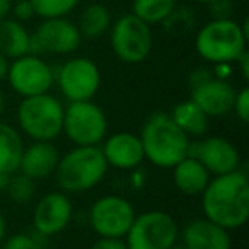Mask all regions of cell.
I'll list each match as a JSON object with an SVG mask.
<instances>
[{"instance_id": "cell-39", "label": "cell", "mask_w": 249, "mask_h": 249, "mask_svg": "<svg viewBox=\"0 0 249 249\" xmlns=\"http://www.w3.org/2000/svg\"><path fill=\"white\" fill-rule=\"evenodd\" d=\"M190 2H196V4H210V2H213V0H190Z\"/></svg>"}, {"instance_id": "cell-1", "label": "cell", "mask_w": 249, "mask_h": 249, "mask_svg": "<svg viewBox=\"0 0 249 249\" xmlns=\"http://www.w3.org/2000/svg\"><path fill=\"white\" fill-rule=\"evenodd\" d=\"M205 218L234 231L249 218V178L242 169L215 176L201 193Z\"/></svg>"}, {"instance_id": "cell-22", "label": "cell", "mask_w": 249, "mask_h": 249, "mask_svg": "<svg viewBox=\"0 0 249 249\" xmlns=\"http://www.w3.org/2000/svg\"><path fill=\"white\" fill-rule=\"evenodd\" d=\"M22 150L24 143L18 130L0 121V173H16L19 169Z\"/></svg>"}, {"instance_id": "cell-31", "label": "cell", "mask_w": 249, "mask_h": 249, "mask_svg": "<svg viewBox=\"0 0 249 249\" xmlns=\"http://www.w3.org/2000/svg\"><path fill=\"white\" fill-rule=\"evenodd\" d=\"M213 19H231L232 14V2L231 0H213L208 4Z\"/></svg>"}, {"instance_id": "cell-40", "label": "cell", "mask_w": 249, "mask_h": 249, "mask_svg": "<svg viewBox=\"0 0 249 249\" xmlns=\"http://www.w3.org/2000/svg\"><path fill=\"white\" fill-rule=\"evenodd\" d=\"M169 249H186V248H184L183 244H178V242H176V244H174V246H171Z\"/></svg>"}, {"instance_id": "cell-15", "label": "cell", "mask_w": 249, "mask_h": 249, "mask_svg": "<svg viewBox=\"0 0 249 249\" xmlns=\"http://www.w3.org/2000/svg\"><path fill=\"white\" fill-rule=\"evenodd\" d=\"M73 215V207L70 198L63 191H52L45 195L36 203L33 213L36 234L41 237H52L67 229Z\"/></svg>"}, {"instance_id": "cell-3", "label": "cell", "mask_w": 249, "mask_h": 249, "mask_svg": "<svg viewBox=\"0 0 249 249\" xmlns=\"http://www.w3.org/2000/svg\"><path fill=\"white\" fill-rule=\"evenodd\" d=\"M248 26L249 21L244 19L239 24L234 19H212L195 38L196 53L208 63H234L248 46Z\"/></svg>"}, {"instance_id": "cell-25", "label": "cell", "mask_w": 249, "mask_h": 249, "mask_svg": "<svg viewBox=\"0 0 249 249\" xmlns=\"http://www.w3.org/2000/svg\"><path fill=\"white\" fill-rule=\"evenodd\" d=\"M160 26L164 28V31L169 33L173 36H183L188 35L191 29L196 26V16L191 12V9L188 7H174L173 12L160 22Z\"/></svg>"}, {"instance_id": "cell-12", "label": "cell", "mask_w": 249, "mask_h": 249, "mask_svg": "<svg viewBox=\"0 0 249 249\" xmlns=\"http://www.w3.org/2000/svg\"><path fill=\"white\" fill-rule=\"evenodd\" d=\"M7 82L19 96L31 97L50 92L55 82V72L39 55L28 53L11 62Z\"/></svg>"}, {"instance_id": "cell-26", "label": "cell", "mask_w": 249, "mask_h": 249, "mask_svg": "<svg viewBox=\"0 0 249 249\" xmlns=\"http://www.w3.org/2000/svg\"><path fill=\"white\" fill-rule=\"evenodd\" d=\"M80 0H31L35 14L41 19L67 18Z\"/></svg>"}, {"instance_id": "cell-37", "label": "cell", "mask_w": 249, "mask_h": 249, "mask_svg": "<svg viewBox=\"0 0 249 249\" xmlns=\"http://www.w3.org/2000/svg\"><path fill=\"white\" fill-rule=\"evenodd\" d=\"M9 179H11V174H7V173H0V193H2V191H5Z\"/></svg>"}, {"instance_id": "cell-14", "label": "cell", "mask_w": 249, "mask_h": 249, "mask_svg": "<svg viewBox=\"0 0 249 249\" xmlns=\"http://www.w3.org/2000/svg\"><path fill=\"white\" fill-rule=\"evenodd\" d=\"M188 156L195 157L212 176H220L241 169V154L231 140L224 137H205L191 142Z\"/></svg>"}, {"instance_id": "cell-5", "label": "cell", "mask_w": 249, "mask_h": 249, "mask_svg": "<svg viewBox=\"0 0 249 249\" xmlns=\"http://www.w3.org/2000/svg\"><path fill=\"white\" fill-rule=\"evenodd\" d=\"M63 107L50 92L24 97L18 107L19 128L35 142H53L62 135Z\"/></svg>"}, {"instance_id": "cell-2", "label": "cell", "mask_w": 249, "mask_h": 249, "mask_svg": "<svg viewBox=\"0 0 249 249\" xmlns=\"http://www.w3.org/2000/svg\"><path fill=\"white\" fill-rule=\"evenodd\" d=\"M143 156L150 164L164 169L174 167L188 156L190 137L178 128L167 113H154L143 123L140 132Z\"/></svg>"}, {"instance_id": "cell-8", "label": "cell", "mask_w": 249, "mask_h": 249, "mask_svg": "<svg viewBox=\"0 0 249 249\" xmlns=\"http://www.w3.org/2000/svg\"><path fill=\"white\" fill-rule=\"evenodd\" d=\"M109 31L111 48L123 63H142L152 52V29L133 14L121 16Z\"/></svg>"}, {"instance_id": "cell-17", "label": "cell", "mask_w": 249, "mask_h": 249, "mask_svg": "<svg viewBox=\"0 0 249 249\" xmlns=\"http://www.w3.org/2000/svg\"><path fill=\"white\" fill-rule=\"evenodd\" d=\"M181 244L186 249H231L232 241L227 229L208 218L190 220L181 231Z\"/></svg>"}, {"instance_id": "cell-29", "label": "cell", "mask_w": 249, "mask_h": 249, "mask_svg": "<svg viewBox=\"0 0 249 249\" xmlns=\"http://www.w3.org/2000/svg\"><path fill=\"white\" fill-rule=\"evenodd\" d=\"M232 111L235 113V118L242 123H249V87H242L235 92L234 106Z\"/></svg>"}, {"instance_id": "cell-24", "label": "cell", "mask_w": 249, "mask_h": 249, "mask_svg": "<svg viewBox=\"0 0 249 249\" xmlns=\"http://www.w3.org/2000/svg\"><path fill=\"white\" fill-rule=\"evenodd\" d=\"M176 7V0H133L132 14L145 24H160Z\"/></svg>"}, {"instance_id": "cell-18", "label": "cell", "mask_w": 249, "mask_h": 249, "mask_svg": "<svg viewBox=\"0 0 249 249\" xmlns=\"http://www.w3.org/2000/svg\"><path fill=\"white\" fill-rule=\"evenodd\" d=\"M58 160L60 152L53 142H33L22 150L18 171L31 178L33 181L45 179L55 174Z\"/></svg>"}, {"instance_id": "cell-16", "label": "cell", "mask_w": 249, "mask_h": 249, "mask_svg": "<svg viewBox=\"0 0 249 249\" xmlns=\"http://www.w3.org/2000/svg\"><path fill=\"white\" fill-rule=\"evenodd\" d=\"M101 150H103V156L106 159L107 166H113L121 171L135 169L145 160L140 137L135 135V133H114V135L103 140Z\"/></svg>"}, {"instance_id": "cell-20", "label": "cell", "mask_w": 249, "mask_h": 249, "mask_svg": "<svg viewBox=\"0 0 249 249\" xmlns=\"http://www.w3.org/2000/svg\"><path fill=\"white\" fill-rule=\"evenodd\" d=\"M31 52V33L16 19L0 21V53L9 60H16Z\"/></svg>"}, {"instance_id": "cell-41", "label": "cell", "mask_w": 249, "mask_h": 249, "mask_svg": "<svg viewBox=\"0 0 249 249\" xmlns=\"http://www.w3.org/2000/svg\"><path fill=\"white\" fill-rule=\"evenodd\" d=\"M11 2H18V0H11Z\"/></svg>"}, {"instance_id": "cell-35", "label": "cell", "mask_w": 249, "mask_h": 249, "mask_svg": "<svg viewBox=\"0 0 249 249\" xmlns=\"http://www.w3.org/2000/svg\"><path fill=\"white\" fill-rule=\"evenodd\" d=\"M11 0H0V21H4L11 16Z\"/></svg>"}, {"instance_id": "cell-6", "label": "cell", "mask_w": 249, "mask_h": 249, "mask_svg": "<svg viewBox=\"0 0 249 249\" xmlns=\"http://www.w3.org/2000/svg\"><path fill=\"white\" fill-rule=\"evenodd\" d=\"M179 237V227L167 212L149 210L135 215L124 242L128 249H169Z\"/></svg>"}, {"instance_id": "cell-11", "label": "cell", "mask_w": 249, "mask_h": 249, "mask_svg": "<svg viewBox=\"0 0 249 249\" xmlns=\"http://www.w3.org/2000/svg\"><path fill=\"white\" fill-rule=\"evenodd\" d=\"M135 215V208L126 198L106 195L92 203L89 210V224L99 237L124 239Z\"/></svg>"}, {"instance_id": "cell-30", "label": "cell", "mask_w": 249, "mask_h": 249, "mask_svg": "<svg viewBox=\"0 0 249 249\" xmlns=\"http://www.w3.org/2000/svg\"><path fill=\"white\" fill-rule=\"evenodd\" d=\"M11 14L14 16L12 19L22 22V24L36 16L35 9H33L31 0H18V2H12L11 4Z\"/></svg>"}, {"instance_id": "cell-9", "label": "cell", "mask_w": 249, "mask_h": 249, "mask_svg": "<svg viewBox=\"0 0 249 249\" xmlns=\"http://www.w3.org/2000/svg\"><path fill=\"white\" fill-rule=\"evenodd\" d=\"M190 90V99L195 101L208 118H220L231 113L237 92L229 80L218 79L207 69L191 72Z\"/></svg>"}, {"instance_id": "cell-13", "label": "cell", "mask_w": 249, "mask_h": 249, "mask_svg": "<svg viewBox=\"0 0 249 249\" xmlns=\"http://www.w3.org/2000/svg\"><path fill=\"white\" fill-rule=\"evenodd\" d=\"M82 43V36L77 24L67 18L43 19L41 24L31 33L33 55L52 53V55H70Z\"/></svg>"}, {"instance_id": "cell-32", "label": "cell", "mask_w": 249, "mask_h": 249, "mask_svg": "<svg viewBox=\"0 0 249 249\" xmlns=\"http://www.w3.org/2000/svg\"><path fill=\"white\" fill-rule=\"evenodd\" d=\"M90 249H128L123 237H99Z\"/></svg>"}, {"instance_id": "cell-28", "label": "cell", "mask_w": 249, "mask_h": 249, "mask_svg": "<svg viewBox=\"0 0 249 249\" xmlns=\"http://www.w3.org/2000/svg\"><path fill=\"white\" fill-rule=\"evenodd\" d=\"M41 235L39 234H28V232H19L14 234L4 242V249H43Z\"/></svg>"}, {"instance_id": "cell-34", "label": "cell", "mask_w": 249, "mask_h": 249, "mask_svg": "<svg viewBox=\"0 0 249 249\" xmlns=\"http://www.w3.org/2000/svg\"><path fill=\"white\" fill-rule=\"evenodd\" d=\"M9 65H11V62H9V58H7V56L2 55V53H0V84L4 82V80H7Z\"/></svg>"}, {"instance_id": "cell-36", "label": "cell", "mask_w": 249, "mask_h": 249, "mask_svg": "<svg viewBox=\"0 0 249 249\" xmlns=\"http://www.w3.org/2000/svg\"><path fill=\"white\" fill-rule=\"evenodd\" d=\"M5 232H7V224H5V217H4V213L0 212V244L4 242V239H5Z\"/></svg>"}, {"instance_id": "cell-33", "label": "cell", "mask_w": 249, "mask_h": 249, "mask_svg": "<svg viewBox=\"0 0 249 249\" xmlns=\"http://www.w3.org/2000/svg\"><path fill=\"white\" fill-rule=\"evenodd\" d=\"M234 63H237V65H239V70H241L242 79L248 80L249 79V53H248V50H246V52L242 53V55L239 56Z\"/></svg>"}, {"instance_id": "cell-10", "label": "cell", "mask_w": 249, "mask_h": 249, "mask_svg": "<svg viewBox=\"0 0 249 249\" xmlns=\"http://www.w3.org/2000/svg\"><path fill=\"white\" fill-rule=\"evenodd\" d=\"M55 80L69 103L90 101L101 86V72L96 62L86 56H75L63 63L55 73Z\"/></svg>"}, {"instance_id": "cell-23", "label": "cell", "mask_w": 249, "mask_h": 249, "mask_svg": "<svg viewBox=\"0 0 249 249\" xmlns=\"http://www.w3.org/2000/svg\"><path fill=\"white\" fill-rule=\"evenodd\" d=\"M79 33L82 39H97L111 28V12L103 4H90L82 11L79 19Z\"/></svg>"}, {"instance_id": "cell-27", "label": "cell", "mask_w": 249, "mask_h": 249, "mask_svg": "<svg viewBox=\"0 0 249 249\" xmlns=\"http://www.w3.org/2000/svg\"><path fill=\"white\" fill-rule=\"evenodd\" d=\"M36 191V181H33L31 178H28L26 174H11V179L5 188V193H7L9 200L14 201V203H28L33 196H35Z\"/></svg>"}, {"instance_id": "cell-21", "label": "cell", "mask_w": 249, "mask_h": 249, "mask_svg": "<svg viewBox=\"0 0 249 249\" xmlns=\"http://www.w3.org/2000/svg\"><path fill=\"white\" fill-rule=\"evenodd\" d=\"M169 116L176 123L178 128L183 130L188 137H203L208 130L210 118L191 99L176 104L169 113Z\"/></svg>"}, {"instance_id": "cell-19", "label": "cell", "mask_w": 249, "mask_h": 249, "mask_svg": "<svg viewBox=\"0 0 249 249\" xmlns=\"http://www.w3.org/2000/svg\"><path fill=\"white\" fill-rule=\"evenodd\" d=\"M173 169V183L186 196H196L201 195L207 188L208 181L212 179V174L198 162L195 157L186 156L181 159Z\"/></svg>"}, {"instance_id": "cell-38", "label": "cell", "mask_w": 249, "mask_h": 249, "mask_svg": "<svg viewBox=\"0 0 249 249\" xmlns=\"http://www.w3.org/2000/svg\"><path fill=\"white\" fill-rule=\"evenodd\" d=\"M4 109H5V96H4V90L0 87V118L4 114Z\"/></svg>"}, {"instance_id": "cell-4", "label": "cell", "mask_w": 249, "mask_h": 249, "mask_svg": "<svg viewBox=\"0 0 249 249\" xmlns=\"http://www.w3.org/2000/svg\"><path fill=\"white\" fill-rule=\"evenodd\" d=\"M107 162L99 145H75L60 156L55 169L63 193H82L96 188L107 173Z\"/></svg>"}, {"instance_id": "cell-7", "label": "cell", "mask_w": 249, "mask_h": 249, "mask_svg": "<svg viewBox=\"0 0 249 249\" xmlns=\"http://www.w3.org/2000/svg\"><path fill=\"white\" fill-rule=\"evenodd\" d=\"M106 132V114L92 101H73L63 107L62 133L73 145H99Z\"/></svg>"}]
</instances>
